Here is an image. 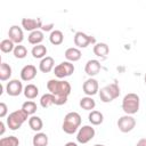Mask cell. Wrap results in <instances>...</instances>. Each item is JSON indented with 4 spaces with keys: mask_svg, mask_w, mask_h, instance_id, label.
I'll return each mask as SVG.
<instances>
[{
    "mask_svg": "<svg viewBox=\"0 0 146 146\" xmlns=\"http://www.w3.org/2000/svg\"><path fill=\"white\" fill-rule=\"evenodd\" d=\"M47 88L55 96V105H64L71 94V84L65 80L51 79L47 82Z\"/></svg>",
    "mask_w": 146,
    "mask_h": 146,
    "instance_id": "1",
    "label": "cell"
},
{
    "mask_svg": "<svg viewBox=\"0 0 146 146\" xmlns=\"http://www.w3.org/2000/svg\"><path fill=\"white\" fill-rule=\"evenodd\" d=\"M81 124V116L76 112H70L65 115L62 129L67 135H73L78 131L79 127Z\"/></svg>",
    "mask_w": 146,
    "mask_h": 146,
    "instance_id": "2",
    "label": "cell"
},
{
    "mask_svg": "<svg viewBox=\"0 0 146 146\" xmlns=\"http://www.w3.org/2000/svg\"><path fill=\"white\" fill-rule=\"evenodd\" d=\"M139 103L140 100L137 94H127L122 100V110L127 115H133L139 111Z\"/></svg>",
    "mask_w": 146,
    "mask_h": 146,
    "instance_id": "3",
    "label": "cell"
},
{
    "mask_svg": "<svg viewBox=\"0 0 146 146\" xmlns=\"http://www.w3.org/2000/svg\"><path fill=\"white\" fill-rule=\"evenodd\" d=\"M27 114L21 108L11 112L7 117V125L10 130H17L22 127V124L27 120Z\"/></svg>",
    "mask_w": 146,
    "mask_h": 146,
    "instance_id": "4",
    "label": "cell"
},
{
    "mask_svg": "<svg viewBox=\"0 0 146 146\" xmlns=\"http://www.w3.org/2000/svg\"><path fill=\"white\" fill-rule=\"evenodd\" d=\"M120 96V88L116 83H111L99 90V98L104 103H110Z\"/></svg>",
    "mask_w": 146,
    "mask_h": 146,
    "instance_id": "5",
    "label": "cell"
},
{
    "mask_svg": "<svg viewBox=\"0 0 146 146\" xmlns=\"http://www.w3.org/2000/svg\"><path fill=\"white\" fill-rule=\"evenodd\" d=\"M74 72V65L71 62H62L54 68V73L58 79H64L66 76L72 75Z\"/></svg>",
    "mask_w": 146,
    "mask_h": 146,
    "instance_id": "6",
    "label": "cell"
},
{
    "mask_svg": "<svg viewBox=\"0 0 146 146\" xmlns=\"http://www.w3.org/2000/svg\"><path fill=\"white\" fill-rule=\"evenodd\" d=\"M95 137V129L91 125H83L79 129L76 135V140L80 144H87Z\"/></svg>",
    "mask_w": 146,
    "mask_h": 146,
    "instance_id": "7",
    "label": "cell"
},
{
    "mask_svg": "<svg viewBox=\"0 0 146 146\" xmlns=\"http://www.w3.org/2000/svg\"><path fill=\"white\" fill-rule=\"evenodd\" d=\"M136 127V120L131 115H123L117 120V128L121 132H130Z\"/></svg>",
    "mask_w": 146,
    "mask_h": 146,
    "instance_id": "8",
    "label": "cell"
},
{
    "mask_svg": "<svg viewBox=\"0 0 146 146\" xmlns=\"http://www.w3.org/2000/svg\"><path fill=\"white\" fill-rule=\"evenodd\" d=\"M96 39L83 32H76L74 35V44L78 48H87L90 43H95Z\"/></svg>",
    "mask_w": 146,
    "mask_h": 146,
    "instance_id": "9",
    "label": "cell"
},
{
    "mask_svg": "<svg viewBox=\"0 0 146 146\" xmlns=\"http://www.w3.org/2000/svg\"><path fill=\"white\" fill-rule=\"evenodd\" d=\"M82 89H83V92H84L87 96L91 97V96L96 95V94L99 91L98 81H97L96 79L90 78V79H88V80L84 81V83H83V86H82Z\"/></svg>",
    "mask_w": 146,
    "mask_h": 146,
    "instance_id": "10",
    "label": "cell"
},
{
    "mask_svg": "<svg viewBox=\"0 0 146 146\" xmlns=\"http://www.w3.org/2000/svg\"><path fill=\"white\" fill-rule=\"evenodd\" d=\"M6 91H7V94H8L9 96H13V97L18 96V95H21L22 91H24L23 84H22V82H21L19 80H17V79L10 80V81L7 83V86H6Z\"/></svg>",
    "mask_w": 146,
    "mask_h": 146,
    "instance_id": "11",
    "label": "cell"
},
{
    "mask_svg": "<svg viewBox=\"0 0 146 146\" xmlns=\"http://www.w3.org/2000/svg\"><path fill=\"white\" fill-rule=\"evenodd\" d=\"M22 26L26 31H36L39 27H42V21L41 18H23L22 19Z\"/></svg>",
    "mask_w": 146,
    "mask_h": 146,
    "instance_id": "12",
    "label": "cell"
},
{
    "mask_svg": "<svg viewBox=\"0 0 146 146\" xmlns=\"http://www.w3.org/2000/svg\"><path fill=\"white\" fill-rule=\"evenodd\" d=\"M8 36L9 39L14 42V43H17V44H21V42L23 41L24 39V34H23V30L17 26V25H13L9 31H8Z\"/></svg>",
    "mask_w": 146,
    "mask_h": 146,
    "instance_id": "13",
    "label": "cell"
},
{
    "mask_svg": "<svg viewBox=\"0 0 146 146\" xmlns=\"http://www.w3.org/2000/svg\"><path fill=\"white\" fill-rule=\"evenodd\" d=\"M36 75V68L34 65H25L21 71V79L23 81H31Z\"/></svg>",
    "mask_w": 146,
    "mask_h": 146,
    "instance_id": "14",
    "label": "cell"
},
{
    "mask_svg": "<svg viewBox=\"0 0 146 146\" xmlns=\"http://www.w3.org/2000/svg\"><path fill=\"white\" fill-rule=\"evenodd\" d=\"M100 71V63L97 59H90L87 62L86 66H84V72L89 75V76H94L96 74H98Z\"/></svg>",
    "mask_w": 146,
    "mask_h": 146,
    "instance_id": "15",
    "label": "cell"
},
{
    "mask_svg": "<svg viewBox=\"0 0 146 146\" xmlns=\"http://www.w3.org/2000/svg\"><path fill=\"white\" fill-rule=\"evenodd\" d=\"M54 66H55V60L52 57L50 56H46L44 58L41 59L40 64H39V70L42 72V73H49L50 71L54 70Z\"/></svg>",
    "mask_w": 146,
    "mask_h": 146,
    "instance_id": "16",
    "label": "cell"
},
{
    "mask_svg": "<svg viewBox=\"0 0 146 146\" xmlns=\"http://www.w3.org/2000/svg\"><path fill=\"white\" fill-rule=\"evenodd\" d=\"M110 51V48L106 43H103V42H99V43H96L94 46V54L97 56V57H100V58H105L107 56Z\"/></svg>",
    "mask_w": 146,
    "mask_h": 146,
    "instance_id": "17",
    "label": "cell"
},
{
    "mask_svg": "<svg viewBox=\"0 0 146 146\" xmlns=\"http://www.w3.org/2000/svg\"><path fill=\"white\" fill-rule=\"evenodd\" d=\"M65 58L67 59V62H76L81 58V51L79 48H68L65 51Z\"/></svg>",
    "mask_w": 146,
    "mask_h": 146,
    "instance_id": "18",
    "label": "cell"
},
{
    "mask_svg": "<svg viewBox=\"0 0 146 146\" xmlns=\"http://www.w3.org/2000/svg\"><path fill=\"white\" fill-rule=\"evenodd\" d=\"M24 96L27 98V99H34L38 95H39V89L35 84H32V83H29L24 87Z\"/></svg>",
    "mask_w": 146,
    "mask_h": 146,
    "instance_id": "19",
    "label": "cell"
},
{
    "mask_svg": "<svg viewBox=\"0 0 146 146\" xmlns=\"http://www.w3.org/2000/svg\"><path fill=\"white\" fill-rule=\"evenodd\" d=\"M88 119H89V122L94 125H99L103 123L104 121V115L99 112V111H91L88 115Z\"/></svg>",
    "mask_w": 146,
    "mask_h": 146,
    "instance_id": "20",
    "label": "cell"
},
{
    "mask_svg": "<svg viewBox=\"0 0 146 146\" xmlns=\"http://www.w3.org/2000/svg\"><path fill=\"white\" fill-rule=\"evenodd\" d=\"M27 40H29V42L31 44H35V46L36 44H41V42L43 40V32L42 31H39V30L33 31V32L30 33Z\"/></svg>",
    "mask_w": 146,
    "mask_h": 146,
    "instance_id": "21",
    "label": "cell"
},
{
    "mask_svg": "<svg viewBox=\"0 0 146 146\" xmlns=\"http://www.w3.org/2000/svg\"><path fill=\"white\" fill-rule=\"evenodd\" d=\"M29 125H30V128L33 130V131H40L41 129H42V127H43V122H42V120L39 117V116H36V115H32L30 119H29Z\"/></svg>",
    "mask_w": 146,
    "mask_h": 146,
    "instance_id": "22",
    "label": "cell"
},
{
    "mask_svg": "<svg viewBox=\"0 0 146 146\" xmlns=\"http://www.w3.org/2000/svg\"><path fill=\"white\" fill-rule=\"evenodd\" d=\"M33 146H47L48 145V136L43 132H38L33 137Z\"/></svg>",
    "mask_w": 146,
    "mask_h": 146,
    "instance_id": "23",
    "label": "cell"
},
{
    "mask_svg": "<svg viewBox=\"0 0 146 146\" xmlns=\"http://www.w3.org/2000/svg\"><path fill=\"white\" fill-rule=\"evenodd\" d=\"M49 40H50V42H51L52 44H55V46L62 44V43H63V40H64V34H63L62 31L55 30V31H52V32L50 33Z\"/></svg>",
    "mask_w": 146,
    "mask_h": 146,
    "instance_id": "24",
    "label": "cell"
},
{
    "mask_svg": "<svg viewBox=\"0 0 146 146\" xmlns=\"http://www.w3.org/2000/svg\"><path fill=\"white\" fill-rule=\"evenodd\" d=\"M31 54L34 58H44L47 55V48L43 44H36L32 48Z\"/></svg>",
    "mask_w": 146,
    "mask_h": 146,
    "instance_id": "25",
    "label": "cell"
},
{
    "mask_svg": "<svg viewBox=\"0 0 146 146\" xmlns=\"http://www.w3.org/2000/svg\"><path fill=\"white\" fill-rule=\"evenodd\" d=\"M80 106H81V108H83L86 111H91V110L95 108L96 103H95V100L91 97L86 96V97L80 99Z\"/></svg>",
    "mask_w": 146,
    "mask_h": 146,
    "instance_id": "26",
    "label": "cell"
},
{
    "mask_svg": "<svg viewBox=\"0 0 146 146\" xmlns=\"http://www.w3.org/2000/svg\"><path fill=\"white\" fill-rule=\"evenodd\" d=\"M55 104V96L52 94H44L41 98H40V105L43 107V108H48L50 107L51 105Z\"/></svg>",
    "mask_w": 146,
    "mask_h": 146,
    "instance_id": "27",
    "label": "cell"
},
{
    "mask_svg": "<svg viewBox=\"0 0 146 146\" xmlns=\"http://www.w3.org/2000/svg\"><path fill=\"white\" fill-rule=\"evenodd\" d=\"M11 76V67L7 63H1L0 65V80L6 81Z\"/></svg>",
    "mask_w": 146,
    "mask_h": 146,
    "instance_id": "28",
    "label": "cell"
},
{
    "mask_svg": "<svg viewBox=\"0 0 146 146\" xmlns=\"http://www.w3.org/2000/svg\"><path fill=\"white\" fill-rule=\"evenodd\" d=\"M19 140L16 136H9V137H3L0 139V146H18Z\"/></svg>",
    "mask_w": 146,
    "mask_h": 146,
    "instance_id": "29",
    "label": "cell"
},
{
    "mask_svg": "<svg viewBox=\"0 0 146 146\" xmlns=\"http://www.w3.org/2000/svg\"><path fill=\"white\" fill-rule=\"evenodd\" d=\"M22 110H23L27 115H33V114L36 112L38 107H36V104H35L34 102L27 100V102H25V103L22 105Z\"/></svg>",
    "mask_w": 146,
    "mask_h": 146,
    "instance_id": "30",
    "label": "cell"
},
{
    "mask_svg": "<svg viewBox=\"0 0 146 146\" xmlns=\"http://www.w3.org/2000/svg\"><path fill=\"white\" fill-rule=\"evenodd\" d=\"M15 49V46H14V42L10 40V39H5L0 42V50L5 54H8L10 51H14Z\"/></svg>",
    "mask_w": 146,
    "mask_h": 146,
    "instance_id": "31",
    "label": "cell"
},
{
    "mask_svg": "<svg viewBox=\"0 0 146 146\" xmlns=\"http://www.w3.org/2000/svg\"><path fill=\"white\" fill-rule=\"evenodd\" d=\"M13 52H14V56H15L16 58L23 59V58H25L26 55H27V49H26L25 46H23V44H17V46H15V49H14Z\"/></svg>",
    "mask_w": 146,
    "mask_h": 146,
    "instance_id": "32",
    "label": "cell"
},
{
    "mask_svg": "<svg viewBox=\"0 0 146 146\" xmlns=\"http://www.w3.org/2000/svg\"><path fill=\"white\" fill-rule=\"evenodd\" d=\"M7 112H8V107H7V105L2 102V103H0V117L2 119V117H5L6 115H7Z\"/></svg>",
    "mask_w": 146,
    "mask_h": 146,
    "instance_id": "33",
    "label": "cell"
},
{
    "mask_svg": "<svg viewBox=\"0 0 146 146\" xmlns=\"http://www.w3.org/2000/svg\"><path fill=\"white\" fill-rule=\"evenodd\" d=\"M52 27H54V24H48V25H42L41 29H42V31H46L47 32V31H50Z\"/></svg>",
    "mask_w": 146,
    "mask_h": 146,
    "instance_id": "34",
    "label": "cell"
},
{
    "mask_svg": "<svg viewBox=\"0 0 146 146\" xmlns=\"http://www.w3.org/2000/svg\"><path fill=\"white\" fill-rule=\"evenodd\" d=\"M136 146H146V138H141L138 140V143L136 144Z\"/></svg>",
    "mask_w": 146,
    "mask_h": 146,
    "instance_id": "35",
    "label": "cell"
},
{
    "mask_svg": "<svg viewBox=\"0 0 146 146\" xmlns=\"http://www.w3.org/2000/svg\"><path fill=\"white\" fill-rule=\"evenodd\" d=\"M3 133H5V123L1 121V122H0V135L2 136Z\"/></svg>",
    "mask_w": 146,
    "mask_h": 146,
    "instance_id": "36",
    "label": "cell"
},
{
    "mask_svg": "<svg viewBox=\"0 0 146 146\" xmlns=\"http://www.w3.org/2000/svg\"><path fill=\"white\" fill-rule=\"evenodd\" d=\"M64 146H78V144H76V143H73V141H68V143H66Z\"/></svg>",
    "mask_w": 146,
    "mask_h": 146,
    "instance_id": "37",
    "label": "cell"
},
{
    "mask_svg": "<svg viewBox=\"0 0 146 146\" xmlns=\"http://www.w3.org/2000/svg\"><path fill=\"white\" fill-rule=\"evenodd\" d=\"M94 146H105V145H103V144H96V145H94Z\"/></svg>",
    "mask_w": 146,
    "mask_h": 146,
    "instance_id": "38",
    "label": "cell"
},
{
    "mask_svg": "<svg viewBox=\"0 0 146 146\" xmlns=\"http://www.w3.org/2000/svg\"><path fill=\"white\" fill-rule=\"evenodd\" d=\"M144 80H145V83H146V73H145V78H144Z\"/></svg>",
    "mask_w": 146,
    "mask_h": 146,
    "instance_id": "39",
    "label": "cell"
}]
</instances>
